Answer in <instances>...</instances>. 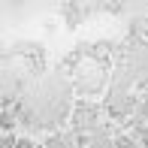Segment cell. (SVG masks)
Listing matches in <instances>:
<instances>
[{"label":"cell","mask_w":148,"mask_h":148,"mask_svg":"<svg viewBox=\"0 0 148 148\" xmlns=\"http://www.w3.org/2000/svg\"><path fill=\"white\" fill-rule=\"evenodd\" d=\"M115 148H139V142H136V139L121 136V139H115Z\"/></svg>","instance_id":"7a4b0ae2"},{"label":"cell","mask_w":148,"mask_h":148,"mask_svg":"<svg viewBox=\"0 0 148 148\" xmlns=\"http://www.w3.org/2000/svg\"><path fill=\"white\" fill-rule=\"evenodd\" d=\"M18 148H33V145L27 142V139H18Z\"/></svg>","instance_id":"8992f818"},{"label":"cell","mask_w":148,"mask_h":148,"mask_svg":"<svg viewBox=\"0 0 148 148\" xmlns=\"http://www.w3.org/2000/svg\"><path fill=\"white\" fill-rule=\"evenodd\" d=\"M0 148H18V139H12V136H0Z\"/></svg>","instance_id":"3957f363"},{"label":"cell","mask_w":148,"mask_h":148,"mask_svg":"<svg viewBox=\"0 0 148 148\" xmlns=\"http://www.w3.org/2000/svg\"><path fill=\"white\" fill-rule=\"evenodd\" d=\"M45 148H66V139L55 136V139H49V145H45Z\"/></svg>","instance_id":"277c9868"},{"label":"cell","mask_w":148,"mask_h":148,"mask_svg":"<svg viewBox=\"0 0 148 148\" xmlns=\"http://www.w3.org/2000/svg\"><path fill=\"white\" fill-rule=\"evenodd\" d=\"M88 148H115V142H112L109 136H94L88 142Z\"/></svg>","instance_id":"6da1fadb"},{"label":"cell","mask_w":148,"mask_h":148,"mask_svg":"<svg viewBox=\"0 0 148 148\" xmlns=\"http://www.w3.org/2000/svg\"><path fill=\"white\" fill-rule=\"evenodd\" d=\"M136 112H139V121H148V100H145V103H142V106H139V109H136Z\"/></svg>","instance_id":"5b68a950"}]
</instances>
